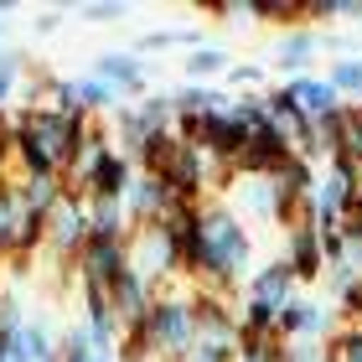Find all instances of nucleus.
<instances>
[{
	"instance_id": "17",
	"label": "nucleus",
	"mask_w": 362,
	"mask_h": 362,
	"mask_svg": "<svg viewBox=\"0 0 362 362\" xmlns=\"http://www.w3.org/2000/svg\"><path fill=\"white\" fill-rule=\"evenodd\" d=\"M83 212H88V238H129V212H124V202L93 197V202H83Z\"/></svg>"
},
{
	"instance_id": "14",
	"label": "nucleus",
	"mask_w": 362,
	"mask_h": 362,
	"mask_svg": "<svg viewBox=\"0 0 362 362\" xmlns=\"http://www.w3.org/2000/svg\"><path fill=\"white\" fill-rule=\"evenodd\" d=\"M285 88H290V98L300 104V114L305 119H332V114H341L347 109V98H341L326 78H310V73H295V78H285Z\"/></svg>"
},
{
	"instance_id": "16",
	"label": "nucleus",
	"mask_w": 362,
	"mask_h": 362,
	"mask_svg": "<svg viewBox=\"0 0 362 362\" xmlns=\"http://www.w3.org/2000/svg\"><path fill=\"white\" fill-rule=\"evenodd\" d=\"M316 47H321V37L316 31H285V37L274 42V68H285L290 78L295 73H310V57H316Z\"/></svg>"
},
{
	"instance_id": "20",
	"label": "nucleus",
	"mask_w": 362,
	"mask_h": 362,
	"mask_svg": "<svg viewBox=\"0 0 362 362\" xmlns=\"http://www.w3.org/2000/svg\"><path fill=\"white\" fill-rule=\"evenodd\" d=\"M326 83H332L347 104H362V52H347L332 62V73H326Z\"/></svg>"
},
{
	"instance_id": "15",
	"label": "nucleus",
	"mask_w": 362,
	"mask_h": 362,
	"mask_svg": "<svg viewBox=\"0 0 362 362\" xmlns=\"http://www.w3.org/2000/svg\"><path fill=\"white\" fill-rule=\"evenodd\" d=\"M166 98H171L176 119H202V114H218V109L233 104V93H228V88H218V83H187V78H181Z\"/></svg>"
},
{
	"instance_id": "5",
	"label": "nucleus",
	"mask_w": 362,
	"mask_h": 362,
	"mask_svg": "<svg viewBox=\"0 0 362 362\" xmlns=\"http://www.w3.org/2000/svg\"><path fill=\"white\" fill-rule=\"evenodd\" d=\"M218 202L233 207L238 223L243 218H254V223H290V207H285V197H279L274 176H228Z\"/></svg>"
},
{
	"instance_id": "21",
	"label": "nucleus",
	"mask_w": 362,
	"mask_h": 362,
	"mask_svg": "<svg viewBox=\"0 0 362 362\" xmlns=\"http://www.w3.org/2000/svg\"><path fill=\"white\" fill-rule=\"evenodd\" d=\"M176 42H187V47H202V31H176V26H160V31H151V37H140L129 52L135 57H145V52H166V47H176Z\"/></svg>"
},
{
	"instance_id": "12",
	"label": "nucleus",
	"mask_w": 362,
	"mask_h": 362,
	"mask_svg": "<svg viewBox=\"0 0 362 362\" xmlns=\"http://www.w3.org/2000/svg\"><path fill=\"white\" fill-rule=\"evenodd\" d=\"M135 160H129L119 145H109L104 151V160H98V166L88 171V181H83V202H93V197H109V202H124V192H129V181H135Z\"/></svg>"
},
{
	"instance_id": "27",
	"label": "nucleus",
	"mask_w": 362,
	"mask_h": 362,
	"mask_svg": "<svg viewBox=\"0 0 362 362\" xmlns=\"http://www.w3.org/2000/svg\"><path fill=\"white\" fill-rule=\"evenodd\" d=\"M52 26H57V11H42V16H37V31L47 37V31H52Z\"/></svg>"
},
{
	"instance_id": "6",
	"label": "nucleus",
	"mask_w": 362,
	"mask_h": 362,
	"mask_svg": "<svg viewBox=\"0 0 362 362\" xmlns=\"http://www.w3.org/2000/svg\"><path fill=\"white\" fill-rule=\"evenodd\" d=\"M88 243V212H83V197H62V202L47 212V254L57 259V264H78V254H83Z\"/></svg>"
},
{
	"instance_id": "29",
	"label": "nucleus",
	"mask_w": 362,
	"mask_h": 362,
	"mask_svg": "<svg viewBox=\"0 0 362 362\" xmlns=\"http://www.w3.org/2000/svg\"><path fill=\"white\" fill-rule=\"evenodd\" d=\"M0 37H6V21H0Z\"/></svg>"
},
{
	"instance_id": "22",
	"label": "nucleus",
	"mask_w": 362,
	"mask_h": 362,
	"mask_svg": "<svg viewBox=\"0 0 362 362\" xmlns=\"http://www.w3.org/2000/svg\"><path fill=\"white\" fill-rule=\"evenodd\" d=\"M326 362H362V326H337L326 337Z\"/></svg>"
},
{
	"instance_id": "10",
	"label": "nucleus",
	"mask_w": 362,
	"mask_h": 362,
	"mask_svg": "<svg viewBox=\"0 0 362 362\" xmlns=\"http://www.w3.org/2000/svg\"><path fill=\"white\" fill-rule=\"evenodd\" d=\"M156 295H160V285H151L140 269H129V274L114 279V285H109V305H114V316H119V332H135V326L151 316Z\"/></svg>"
},
{
	"instance_id": "7",
	"label": "nucleus",
	"mask_w": 362,
	"mask_h": 362,
	"mask_svg": "<svg viewBox=\"0 0 362 362\" xmlns=\"http://www.w3.org/2000/svg\"><path fill=\"white\" fill-rule=\"evenodd\" d=\"M78 285H98V290H109L119 274H129V238H88L83 243V254H78Z\"/></svg>"
},
{
	"instance_id": "3",
	"label": "nucleus",
	"mask_w": 362,
	"mask_h": 362,
	"mask_svg": "<svg viewBox=\"0 0 362 362\" xmlns=\"http://www.w3.org/2000/svg\"><path fill=\"white\" fill-rule=\"evenodd\" d=\"M295 295H300V279L290 274L285 259H269V264H259L249 279H243V310H238V326H249V332H274L279 310H285Z\"/></svg>"
},
{
	"instance_id": "11",
	"label": "nucleus",
	"mask_w": 362,
	"mask_h": 362,
	"mask_svg": "<svg viewBox=\"0 0 362 362\" xmlns=\"http://www.w3.org/2000/svg\"><path fill=\"white\" fill-rule=\"evenodd\" d=\"M171 207H176V197H171V187H166V181H160V176H151V171H135V181H129V192H124L129 228L160 223Z\"/></svg>"
},
{
	"instance_id": "23",
	"label": "nucleus",
	"mask_w": 362,
	"mask_h": 362,
	"mask_svg": "<svg viewBox=\"0 0 362 362\" xmlns=\"http://www.w3.org/2000/svg\"><path fill=\"white\" fill-rule=\"evenodd\" d=\"M21 332H26L31 362H57V337H52V326H47V321H26Z\"/></svg>"
},
{
	"instance_id": "8",
	"label": "nucleus",
	"mask_w": 362,
	"mask_h": 362,
	"mask_svg": "<svg viewBox=\"0 0 362 362\" xmlns=\"http://www.w3.org/2000/svg\"><path fill=\"white\" fill-rule=\"evenodd\" d=\"M290 264V274L300 279V285H316V279L326 274V249H321V228L300 218V223H290L285 228V254H279Z\"/></svg>"
},
{
	"instance_id": "26",
	"label": "nucleus",
	"mask_w": 362,
	"mask_h": 362,
	"mask_svg": "<svg viewBox=\"0 0 362 362\" xmlns=\"http://www.w3.org/2000/svg\"><path fill=\"white\" fill-rule=\"evenodd\" d=\"M78 16H83V21H119L124 6H78Z\"/></svg>"
},
{
	"instance_id": "25",
	"label": "nucleus",
	"mask_w": 362,
	"mask_h": 362,
	"mask_svg": "<svg viewBox=\"0 0 362 362\" xmlns=\"http://www.w3.org/2000/svg\"><path fill=\"white\" fill-rule=\"evenodd\" d=\"M21 83H26L21 73H6V68H0V114H11V104H21Z\"/></svg>"
},
{
	"instance_id": "2",
	"label": "nucleus",
	"mask_w": 362,
	"mask_h": 362,
	"mask_svg": "<svg viewBox=\"0 0 362 362\" xmlns=\"http://www.w3.org/2000/svg\"><path fill=\"white\" fill-rule=\"evenodd\" d=\"M109 135H114V145H119L129 160H140L151 145H160L166 135H176L171 98L166 93H151V98H140V104H119V109L109 114Z\"/></svg>"
},
{
	"instance_id": "28",
	"label": "nucleus",
	"mask_w": 362,
	"mask_h": 362,
	"mask_svg": "<svg viewBox=\"0 0 362 362\" xmlns=\"http://www.w3.org/2000/svg\"><path fill=\"white\" fill-rule=\"evenodd\" d=\"M88 362H114V357H98V352H88Z\"/></svg>"
},
{
	"instance_id": "9",
	"label": "nucleus",
	"mask_w": 362,
	"mask_h": 362,
	"mask_svg": "<svg viewBox=\"0 0 362 362\" xmlns=\"http://www.w3.org/2000/svg\"><path fill=\"white\" fill-rule=\"evenodd\" d=\"M337 326H332V310H326L321 300H310V295H295V300L279 310L274 321V337L279 341H326Z\"/></svg>"
},
{
	"instance_id": "18",
	"label": "nucleus",
	"mask_w": 362,
	"mask_h": 362,
	"mask_svg": "<svg viewBox=\"0 0 362 362\" xmlns=\"http://www.w3.org/2000/svg\"><path fill=\"white\" fill-rule=\"evenodd\" d=\"M228 68H233V62H228V47L202 42V47H192V52H187V62H181V78H187V83H202V78L228 73Z\"/></svg>"
},
{
	"instance_id": "24",
	"label": "nucleus",
	"mask_w": 362,
	"mask_h": 362,
	"mask_svg": "<svg viewBox=\"0 0 362 362\" xmlns=\"http://www.w3.org/2000/svg\"><path fill=\"white\" fill-rule=\"evenodd\" d=\"M259 83H264V68H259V62H238V68H228L223 73V88H259ZM269 88V83H264Z\"/></svg>"
},
{
	"instance_id": "4",
	"label": "nucleus",
	"mask_w": 362,
	"mask_h": 362,
	"mask_svg": "<svg viewBox=\"0 0 362 362\" xmlns=\"http://www.w3.org/2000/svg\"><path fill=\"white\" fill-rule=\"evenodd\" d=\"M129 269H140L151 285L166 290L171 279H181V259H176V238L166 223H145L129 228Z\"/></svg>"
},
{
	"instance_id": "13",
	"label": "nucleus",
	"mask_w": 362,
	"mask_h": 362,
	"mask_svg": "<svg viewBox=\"0 0 362 362\" xmlns=\"http://www.w3.org/2000/svg\"><path fill=\"white\" fill-rule=\"evenodd\" d=\"M93 78H104V83L119 88V98H151V78H145V57L135 52H98L93 57Z\"/></svg>"
},
{
	"instance_id": "19",
	"label": "nucleus",
	"mask_w": 362,
	"mask_h": 362,
	"mask_svg": "<svg viewBox=\"0 0 362 362\" xmlns=\"http://www.w3.org/2000/svg\"><path fill=\"white\" fill-rule=\"evenodd\" d=\"M78 109H83L88 119L114 114V109H119V88L104 83V78H93V73H83V78H78Z\"/></svg>"
},
{
	"instance_id": "1",
	"label": "nucleus",
	"mask_w": 362,
	"mask_h": 362,
	"mask_svg": "<svg viewBox=\"0 0 362 362\" xmlns=\"http://www.w3.org/2000/svg\"><path fill=\"white\" fill-rule=\"evenodd\" d=\"M88 124H93L88 114H68V109H16L11 114L16 176H68Z\"/></svg>"
}]
</instances>
